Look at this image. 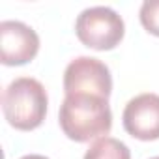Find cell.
<instances>
[{
  "label": "cell",
  "mask_w": 159,
  "mask_h": 159,
  "mask_svg": "<svg viewBox=\"0 0 159 159\" xmlns=\"http://www.w3.org/2000/svg\"><path fill=\"white\" fill-rule=\"evenodd\" d=\"M47 90L32 77H19L11 81L2 94V111L8 124L19 131L39 127L47 116Z\"/></svg>",
  "instance_id": "7a4b0ae2"
},
{
  "label": "cell",
  "mask_w": 159,
  "mask_h": 159,
  "mask_svg": "<svg viewBox=\"0 0 159 159\" xmlns=\"http://www.w3.org/2000/svg\"><path fill=\"white\" fill-rule=\"evenodd\" d=\"M75 34L84 47L111 51L120 45L125 34L124 19L107 6H94L81 11L75 21Z\"/></svg>",
  "instance_id": "3957f363"
},
{
  "label": "cell",
  "mask_w": 159,
  "mask_h": 159,
  "mask_svg": "<svg viewBox=\"0 0 159 159\" xmlns=\"http://www.w3.org/2000/svg\"><path fill=\"white\" fill-rule=\"evenodd\" d=\"M64 92L66 96L88 94L109 99L112 92V77L107 64L92 56L71 60L64 71Z\"/></svg>",
  "instance_id": "277c9868"
},
{
  "label": "cell",
  "mask_w": 159,
  "mask_h": 159,
  "mask_svg": "<svg viewBox=\"0 0 159 159\" xmlns=\"http://www.w3.org/2000/svg\"><path fill=\"white\" fill-rule=\"evenodd\" d=\"M58 122L64 135L75 142H90L107 137L112 127L109 99L88 94L66 96L60 105Z\"/></svg>",
  "instance_id": "6da1fadb"
},
{
  "label": "cell",
  "mask_w": 159,
  "mask_h": 159,
  "mask_svg": "<svg viewBox=\"0 0 159 159\" xmlns=\"http://www.w3.org/2000/svg\"><path fill=\"white\" fill-rule=\"evenodd\" d=\"M21 159H49V157H45V155H39V153H30V155H25V157H21Z\"/></svg>",
  "instance_id": "9c48e42d"
},
{
  "label": "cell",
  "mask_w": 159,
  "mask_h": 159,
  "mask_svg": "<svg viewBox=\"0 0 159 159\" xmlns=\"http://www.w3.org/2000/svg\"><path fill=\"white\" fill-rule=\"evenodd\" d=\"M139 17H140V25L144 26V30L159 38V0L142 2Z\"/></svg>",
  "instance_id": "ba28073f"
},
{
  "label": "cell",
  "mask_w": 159,
  "mask_h": 159,
  "mask_svg": "<svg viewBox=\"0 0 159 159\" xmlns=\"http://www.w3.org/2000/svg\"><path fill=\"white\" fill-rule=\"evenodd\" d=\"M124 129L139 140H157L159 139V96L157 94H139L127 101L124 114Z\"/></svg>",
  "instance_id": "8992f818"
},
{
  "label": "cell",
  "mask_w": 159,
  "mask_h": 159,
  "mask_svg": "<svg viewBox=\"0 0 159 159\" xmlns=\"http://www.w3.org/2000/svg\"><path fill=\"white\" fill-rule=\"evenodd\" d=\"M152 159H159V157H152Z\"/></svg>",
  "instance_id": "30bf717a"
},
{
  "label": "cell",
  "mask_w": 159,
  "mask_h": 159,
  "mask_svg": "<svg viewBox=\"0 0 159 159\" xmlns=\"http://www.w3.org/2000/svg\"><path fill=\"white\" fill-rule=\"evenodd\" d=\"M39 36L21 21L0 23V62L4 66H23L36 58Z\"/></svg>",
  "instance_id": "5b68a950"
},
{
  "label": "cell",
  "mask_w": 159,
  "mask_h": 159,
  "mask_svg": "<svg viewBox=\"0 0 159 159\" xmlns=\"http://www.w3.org/2000/svg\"><path fill=\"white\" fill-rule=\"evenodd\" d=\"M83 159H131V152L122 140L114 137H101L90 144Z\"/></svg>",
  "instance_id": "52a82bcc"
}]
</instances>
